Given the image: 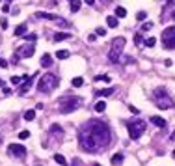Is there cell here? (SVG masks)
Wrapping results in <instances>:
<instances>
[{"label": "cell", "instance_id": "cell-10", "mask_svg": "<svg viewBox=\"0 0 175 166\" xmlns=\"http://www.w3.org/2000/svg\"><path fill=\"white\" fill-rule=\"evenodd\" d=\"M34 52H36V47L30 43V45H26V47H22L21 52H19V56H22V58H30V56H34Z\"/></svg>", "mask_w": 175, "mask_h": 166}, {"label": "cell", "instance_id": "cell-40", "mask_svg": "<svg viewBox=\"0 0 175 166\" xmlns=\"http://www.w3.org/2000/svg\"><path fill=\"white\" fill-rule=\"evenodd\" d=\"M164 65H166V67H169V65H171V60H169V58H166V60H164Z\"/></svg>", "mask_w": 175, "mask_h": 166}, {"label": "cell", "instance_id": "cell-25", "mask_svg": "<svg viewBox=\"0 0 175 166\" xmlns=\"http://www.w3.org/2000/svg\"><path fill=\"white\" fill-rule=\"evenodd\" d=\"M60 60H67L69 58V51H58V54H56Z\"/></svg>", "mask_w": 175, "mask_h": 166}, {"label": "cell", "instance_id": "cell-3", "mask_svg": "<svg viewBox=\"0 0 175 166\" xmlns=\"http://www.w3.org/2000/svg\"><path fill=\"white\" fill-rule=\"evenodd\" d=\"M82 105V99L80 97H73V95H67V97H60L58 99V106L63 114L67 112H73V110H77L78 106Z\"/></svg>", "mask_w": 175, "mask_h": 166}, {"label": "cell", "instance_id": "cell-36", "mask_svg": "<svg viewBox=\"0 0 175 166\" xmlns=\"http://www.w3.org/2000/svg\"><path fill=\"white\" fill-rule=\"evenodd\" d=\"M0 26H2V28H8V21H6V19H2V22H0Z\"/></svg>", "mask_w": 175, "mask_h": 166}, {"label": "cell", "instance_id": "cell-2", "mask_svg": "<svg viewBox=\"0 0 175 166\" xmlns=\"http://www.w3.org/2000/svg\"><path fill=\"white\" fill-rule=\"evenodd\" d=\"M58 84H60V79H58L56 75L47 73V75H43V77L39 79V82H37V90H39V91H43V93H48V91L56 90V88H58Z\"/></svg>", "mask_w": 175, "mask_h": 166}, {"label": "cell", "instance_id": "cell-47", "mask_svg": "<svg viewBox=\"0 0 175 166\" xmlns=\"http://www.w3.org/2000/svg\"><path fill=\"white\" fill-rule=\"evenodd\" d=\"M0 142H2V138H0Z\"/></svg>", "mask_w": 175, "mask_h": 166}, {"label": "cell", "instance_id": "cell-16", "mask_svg": "<svg viewBox=\"0 0 175 166\" xmlns=\"http://www.w3.org/2000/svg\"><path fill=\"white\" fill-rule=\"evenodd\" d=\"M69 37H71V34H69V32H58V34L54 36V39H56V41H63V39H69Z\"/></svg>", "mask_w": 175, "mask_h": 166}, {"label": "cell", "instance_id": "cell-48", "mask_svg": "<svg viewBox=\"0 0 175 166\" xmlns=\"http://www.w3.org/2000/svg\"><path fill=\"white\" fill-rule=\"evenodd\" d=\"M0 2H2V0H0Z\"/></svg>", "mask_w": 175, "mask_h": 166}, {"label": "cell", "instance_id": "cell-41", "mask_svg": "<svg viewBox=\"0 0 175 166\" xmlns=\"http://www.w3.org/2000/svg\"><path fill=\"white\" fill-rule=\"evenodd\" d=\"M84 2H86L88 6H93V4H95V0H84Z\"/></svg>", "mask_w": 175, "mask_h": 166}, {"label": "cell", "instance_id": "cell-11", "mask_svg": "<svg viewBox=\"0 0 175 166\" xmlns=\"http://www.w3.org/2000/svg\"><path fill=\"white\" fill-rule=\"evenodd\" d=\"M112 93H114V88H103V90H97L95 95L97 97H108V95H112Z\"/></svg>", "mask_w": 175, "mask_h": 166}, {"label": "cell", "instance_id": "cell-19", "mask_svg": "<svg viewBox=\"0 0 175 166\" xmlns=\"http://www.w3.org/2000/svg\"><path fill=\"white\" fill-rule=\"evenodd\" d=\"M28 30V26L26 25H19L17 28H15V36H24V32Z\"/></svg>", "mask_w": 175, "mask_h": 166}, {"label": "cell", "instance_id": "cell-27", "mask_svg": "<svg viewBox=\"0 0 175 166\" xmlns=\"http://www.w3.org/2000/svg\"><path fill=\"white\" fill-rule=\"evenodd\" d=\"M19 138H21V140H28V138H30V133H28V131H21Z\"/></svg>", "mask_w": 175, "mask_h": 166}, {"label": "cell", "instance_id": "cell-22", "mask_svg": "<svg viewBox=\"0 0 175 166\" xmlns=\"http://www.w3.org/2000/svg\"><path fill=\"white\" fill-rule=\"evenodd\" d=\"M82 84H84V79H82V77H74V79H73V86H74V88H80Z\"/></svg>", "mask_w": 175, "mask_h": 166}, {"label": "cell", "instance_id": "cell-46", "mask_svg": "<svg viewBox=\"0 0 175 166\" xmlns=\"http://www.w3.org/2000/svg\"><path fill=\"white\" fill-rule=\"evenodd\" d=\"M0 86H2V79H0Z\"/></svg>", "mask_w": 175, "mask_h": 166}, {"label": "cell", "instance_id": "cell-43", "mask_svg": "<svg viewBox=\"0 0 175 166\" xmlns=\"http://www.w3.org/2000/svg\"><path fill=\"white\" fill-rule=\"evenodd\" d=\"M91 166H101V164H99V162H95V164H91Z\"/></svg>", "mask_w": 175, "mask_h": 166}, {"label": "cell", "instance_id": "cell-42", "mask_svg": "<svg viewBox=\"0 0 175 166\" xmlns=\"http://www.w3.org/2000/svg\"><path fill=\"white\" fill-rule=\"evenodd\" d=\"M169 138H171V140H175V131L171 133V136H169Z\"/></svg>", "mask_w": 175, "mask_h": 166}, {"label": "cell", "instance_id": "cell-37", "mask_svg": "<svg viewBox=\"0 0 175 166\" xmlns=\"http://www.w3.org/2000/svg\"><path fill=\"white\" fill-rule=\"evenodd\" d=\"M2 11L8 13V11H10V4H4V6H2Z\"/></svg>", "mask_w": 175, "mask_h": 166}, {"label": "cell", "instance_id": "cell-39", "mask_svg": "<svg viewBox=\"0 0 175 166\" xmlns=\"http://www.w3.org/2000/svg\"><path fill=\"white\" fill-rule=\"evenodd\" d=\"M73 164H74V166H82V162H80V159H74V160H73Z\"/></svg>", "mask_w": 175, "mask_h": 166}, {"label": "cell", "instance_id": "cell-13", "mask_svg": "<svg viewBox=\"0 0 175 166\" xmlns=\"http://www.w3.org/2000/svg\"><path fill=\"white\" fill-rule=\"evenodd\" d=\"M36 17H39V19H48V21H56V19H58V15H54V13H47V11H37Z\"/></svg>", "mask_w": 175, "mask_h": 166}, {"label": "cell", "instance_id": "cell-26", "mask_svg": "<svg viewBox=\"0 0 175 166\" xmlns=\"http://www.w3.org/2000/svg\"><path fill=\"white\" fill-rule=\"evenodd\" d=\"M155 43H157V39H155V37L145 39V47H155Z\"/></svg>", "mask_w": 175, "mask_h": 166}, {"label": "cell", "instance_id": "cell-1", "mask_svg": "<svg viewBox=\"0 0 175 166\" xmlns=\"http://www.w3.org/2000/svg\"><path fill=\"white\" fill-rule=\"evenodd\" d=\"M84 129L91 134V138L95 140V144H97L99 148H105V146L110 144V136H112V133H110V127H108L106 123L97 122V120H91L89 123L84 125Z\"/></svg>", "mask_w": 175, "mask_h": 166}, {"label": "cell", "instance_id": "cell-21", "mask_svg": "<svg viewBox=\"0 0 175 166\" xmlns=\"http://www.w3.org/2000/svg\"><path fill=\"white\" fill-rule=\"evenodd\" d=\"M54 160H56L58 164H62V166H65V164H67L65 157H63V155H60V153H56V155H54Z\"/></svg>", "mask_w": 175, "mask_h": 166}, {"label": "cell", "instance_id": "cell-34", "mask_svg": "<svg viewBox=\"0 0 175 166\" xmlns=\"http://www.w3.org/2000/svg\"><path fill=\"white\" fill-rule=\"evenodd\" d=\"M134 41H136V45H142V34H136Z\"/></svg>", "mask_w": 175, "mask_h": 166}, {"label": "cell", "instance_id": "cell-29", "mask_svg": "<svg viewBox=\"0 0 175 166\" xmlns=\"http://www.w3.org/2000/svg\"><path fill=\"white\" fill-rule=\"evenodd\" d=\"M136 19H138V21H145V19H147V13H145V11H138Z\"/></svg>", "mask_w": 175, "mask_h": 166}, {"label": "cell", "instance_id": "cell-24", "mask_svg": "<svg viewBox=\"0 0 175 166\" xmlns=\"http://www.w3.org/2000/svg\"><path fill=\"white\" fill-rule=\"evenodd\" d=\"M125 15H127V10H125V8H116V17L119 19V17H125Z\"/></svg>", "mask_w": 175, "mask_h": 166}, {"label": "cell", "instance_id": "cell-23", "mask_svg": "<svg viewBox=\"0 0 175 166\" xmlns=\"http://www.w3.org/2000/svg\"><path fill=\"white\" fill-rule=\"evenodd\" d=\"M80 6H82V4L78 2V0H73V2H71V11H73V13H74V11H78Z\"/></svg>", "mask_w": 175, "mask_h": 166}, {"label": "cell", "instance_id": "cell-31", "mask_svg": "<svg viewBox=\"0 0 175 166\" xmlns=\"http://www.w3.org/2000/svg\"><path fill=\"white\" fill-rule=\"evenodd\" d=\"M151 28H153V22H143V26H142V30H143V32L151 30Z\"/></svg>", "mask_w": 175, "mask_h": 166}, {"label": "cell", "instance_id": "cell-9", "mask_svg": "<svg viewBox=\"0 0 175 166\" xmlns=\"http://www.w3.org/2000/svg\"><path fill=\"white\" fill-rule=\"evenodd\" d=\"M8 153H10V157L24 159V157H26V148L21 146V144H10L8 146Z\"/></svg>", "mask_w": 175, "mask_h": 166}, {"label": "cell", "instance_id": "cell-18", "mask_svg": "<svg viewBox=\"0 0 175 166\" xmlns=\"http://www.w3.org/2000/svg\"><path fill=\"white\" fill-rule=\"evenodd\" d=\"M106 110V103L105 101H97L95 103V112H105Z\"/></svg>", "mask_w": 175, "mask_h": 166}, {"label": "cell", "instance_id": "cell-7", "mask_svg": "<svg viewBox=\"0 0 175 166\" xmlns=\"http://www.w3.org/2000/svg\"><path fill=\"white\" fill-rule=\"evenodd\" d=\"M127 129H129V134H131V138H132V140H138V138L143 134V131L147 129V123H145V122H142V120L129 122V123H127Z\"/></svg>", "mask_w": 175, "mask_h": 166}, {"label": "cell", "instance_id": "cell-32", "mask_svg": "<svg viewBox=\"0 0 175 166\" xmlns=\"http://www.w3.org/2000/svg\"><path fill=\"white\" fill-rule=\"evenodd\" d=\"M10 80H11V84H21L22 82V77H11Z\"/></svg>", "mask_w": 175, "mask_h": 166}, {"label": "cell", "instance_id": "cell-12", "mask_svg": "<svg viewBox=\"0 0 175 166\" xmlns=\"http://www.w3.org/2000/svg\"><path fill=\"white\" fill-rule=\"evenodd\" d=\"M151 123L157 125V127H160V129L166 127V120H164V118H160V116H153V118H151Z\"/></svg>", "mask_w": 175, "mask_h": 166}, {"label": "cell", "instance_id": "cell-35", "mask_svg": "<svg viewBox=\"0 0 175 166\" xmlns=\"http://www.w3.org/2000/svg\"><path fill=\"white\" fill-rule=\"evenodd\" d=\"M129 110H131V112H132V114H140V110H138V108H136V106H129Z\"/></svg>", "mask_w": 175, "mask_h": 166}, {"label": "cell", "instance_id": "cell-28", "mask_svg": "<svg viewBox=\"0 0 175 166\" xmlns=\"http://www.w3.org/2000/svg\"><path fill=\"white\" fill-rule=\"evenodd\" d=\"M95 80H105V82H110L112 79H110L108 75H99V77H95Z\"/></svg>", "mask_w": 175, "mask_h": 166}, {"label": "cell", "instance_id": "cell-45", "mask_svg": "<svg viewBox=\"0 0 175 166\" xmlns=\"http://www.w3.org/2000/svg\"><path fill=\"white\" fill-rule=\"evenodd\" d=\"M173 159H175V149H173Z\"/></svg>", "mask_w": 175, "mask_h": 166}, {"label": "cell", "instance_id": "cell-6", "mask_svg": "<svg viewBox=\"0 0 175 166\" xmlns=\"http://www.w3.org/2000/svg\"><path fill=\"white\" fill-rule=\"evenodd\" d=\"M155 101H157V106H158V108H162V110H168V108H171V106H173V101H171V97L166 93V90H164V88L155 90Z\"/></svg>", "mask_w": 175, "mask_h": 166}, {"label": "cell", "instance_id": "cell-20", "mask_svg": "<svg viewBox=\"0 0 175 166\" xmlns=\"http://www.w3.org/2000/svg\"><path fill=\"white\" fill-rule=\"evenodd\" d=\"M34 118H36V110H26V112H24V120H26V122H32Z\"/></svg>", "mask_w": 175, "mask_h": 166}, {"label": "cell", "instance_id": "cell-14", "mask_svg": "<svg viewBox=\"0 0 175 166\" xmlns=\"http://www.w3.org/2000/svg\"><path fill=\"white\" fill-rule=\"evenodd\" d=\"M41 65L43 67H51L52 65V56L51 54H43L41 56Z\"/></svg>", "mask_w": 175, "mask_h": 166}, {"label": "cell", "instance_id": "cell-15", "mask_svg": "<svg viewBox=\"0 0 175 166\" xmlns=\"http://www.w3.org/2000/svg\"><path fill=\"white\" fill-rule=\"evenodd\" d=\"M117 17H114V15H110V17H106V25L110 26V28H117Z\"/></svg>", "mask_w": 175, "mask_h": 166}, {"label": "cell", "instance_id": "cell-38", "mask_svg": "<svg viewBox=\"0 0 175 166\" xmlns=\"http://www.w3.org/2000/svg\"><path fill=\"white\" fill-rule=\"evenodd\" d=\"M0 67L6 69V67H8V62H6V60H0Z\"/></svg>", "mask_w": 175, "mask_h": 166}, {"label": "cell", "instance_id": "cell-30", "mask_svg": "<svg viewBox=\"0 0 175 166\" xmlns=\"http://www.w3.org/2000/svg\"><path fill=\"white\" fill-rule=\"evenodd\" d=\"M95 36H101V37H105V36H106V30H105V28H97V30H95Z\"/></svg>", "mask_w": 175, "mask_h": 166}, {"label": "cell", "instance_id": "cell-5", "mask_svg": "<svg viewBox=\"0 0 175 166\" xmlns=\"http://www.w3.org/2000/svg\"><path fill=\"white\" fill-rule=\"evenodd\" d=\"M125 43H127V39H125L123 36H119V37H116V39L112 41L110 52H108V60H110L112 64H116V62L119 60V56H121V52H123V47H125Z\"/></svg>", "mask_w": 175, "mask_h": 166}, {"label": "cell", "instance_id": "cell-33", "mask_svg": "<svg viewBox=\"0 0 175 166\" xmlns=\"http://www.w3.org/2000/svg\"><path fill=\"white\" fill-rule=\"evenodd\" d=\"M56 22H58L60 26H69V22H67V21H63V19H60V17L56 19Z\"/></svg>", "mask_w": 175, "mask_h": 166}, {"label": "cell", "instance_id": "cell-44", "mask_svg": "<svg viewBox=\"0 0 175 166\" xmlns=\"http://www.w3.org/2000/svg\"><path fill=\"white\" fill-rule=\"evenodd\" d=\"M168 2H169V4H173V2H175V0H168Z\"/></svg>", "mask_w": 175, "mask_h": 166}, {"label": "cell", "instance_id": "cell-49", "mask_svg": "<svg viewBox=\"0 0 175 166\" xmlns=\"http://www.w3.org/2000/svg\"><path fill=\"white\" fill-rule=\"evenodd\" d=\"M71 2H73V0H71Z\"/></svg>", "mask_w": 175, "mask_h": 166}, {"label": "cell", "instance_id": "cell-17", "mask_svg": "<svg viewBox=\"0 0 175 166\" xmlns=\"http://www.w3.org/2000/svg\"><path fill=\"white\" fill-rule=\"evenodd\" d=\"M121 162H123V153H116V155L112 157V164H114V166H119Z\"/></svg>", "mask_w": 175, "mask_h": 166}, {"label": "cell", "instance_id": "cell-4", "mask_svg": "<svg viewBox=\"0 0 175 166\" xmlns=\"http://www.w3.org/2000/svg\"><path fill=\"white\" fill-rule=\"evenodd\" d=\"M78 140H80V146L88 151V153H99V149H101V148H99L97 144H95V140L91 138V134L82 127L80 129V134H78Z\"/></svg>", "mask_w": 175, "mask_h": 166}, {"label": "cell", "instance_id": "cell-8", "mask_svg": "<svg viewBox=\"0 0 175 166\" xmlns=\"http://www.w3.org/2000/svg\"><path fill=\"white\" fill-rule=\"evenodd\" d=\"M162 45L164 49H175V26H168L162 32Z\"/></svg>", "mask_w": 175, "mask_h": 166}]
</instances>
